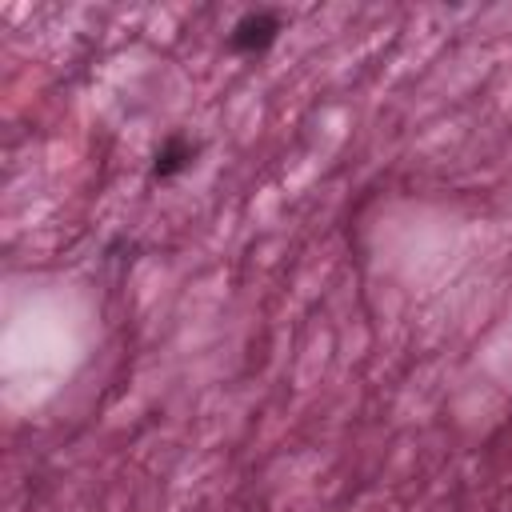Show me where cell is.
<instances>
[{
  "label": "cell",
  "mask_w": 512,
  "mask_h": 512,
  "mask_svg": "<svg viewBox=\"0 0 512 512\" xmlns=\"http://www.w3.org/2000/svg\"><path fill=\"white\" fill-rule=\"evenodd\" d=\"M280 12H272V8H252V12H244L232 28H228V48L236 52V56H264L276 40H280Z\"/></svg>",
  "instance_id": "cell-1"
},
{
  "label": "cell",
  "mask_w": 512,
  "mask_h": 512,
  "mask_svg": "<svg viewBox=\"0 0 512 512\" xmlns=\"http://www.w3.org/2000/svg\"><path fill=\"white\" fill-rule=\"evenodd\" d=\"M196 152H200V144H192L188 136L172 132V136L156 148V156H152V176H156V180H176L180 172H188V168L196 164Z\"/></svg>",
  "instance_id": "cell-2"
}]
</instances>
